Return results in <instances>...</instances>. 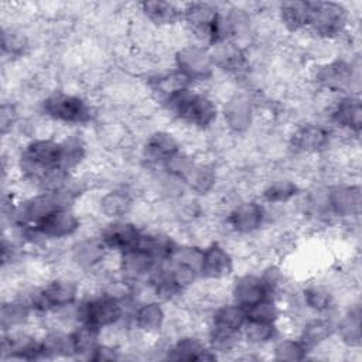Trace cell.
I'll return each instance as SVG.
<instances>
[{"instance_id":"obj_1","label":"cell","mask_w":362,"mask_h":362,"mask_svg":"<svg viewBox=\"0 0 362 362\" xmlns=\"http://www.w3.org/2000/svg\"><path fill=\"white\" fill-rule=\"evenodd\" d=\"M164 106L180 122L205 130L218 119V107L212 98L185 88L173 95Z\"/></svg>"},{"instance_id":"obj_2","label":"cell","mask_w":362,"mask_h":362,"mask_svg":"<svg viewBox=\"0 0 362 362\" xmlns=\"http://www.w3.org/2000/svg\"><path fill=\"white\" fill-rule=\"evenodd\" d=\"M42 115L62 124H86L93 117V109L86 99L64 90H54L41 102Z\"/></svg>"},{"instance_id":"obj_3","label":"cell","mask_w":362,"mask_h":362,"mask_svg":"<svg viewBox=\"0 0 362 362\" xmlns=\"http://www.w3.org/2000/svg\"><path fill=\"white\" fill-rule=\"evenodd\" d=\"M62 163V144L51 137L31 139L21 150L18 165L23 174L33 181Z\"/></svg>"},{"instance_id":"obj_4","label":"cell","mask_w":362,"mask_h":362,"mask_svg":"<svg viewBox=\"0 0 362 362\" xmlns=\"http://www.w3.org/2000/svg\"><path fill=\"white\" fill-rule=\"evenodd\" d=\"M124 317V298L112 293L90 296L78 305L79 324H88L98 329L116 325Z\"/></svg>"},{"instance_id":"obj_5","label":"cell","mask_w":362,"mask_h":362,"mask_svg":"<svg viewBox=\"0 0 362 362\" xmlns=\"http://www.w3.org/2000/svg\"><path fill=\"white\" fill-rule=\"evenodd\" d=\"M174 64L175 69L191 83L211 79L216 68L211 49L202 44H187L178 48Z\"/></svg>"},{"instance_id":"obj_6","label":"cell","mask_w":362,"mask_h":362,"mask_svg":"<svg viewBox=\"0 0 362 362\" xmlns=\"http://www.w3.org/2000/svg\"><path fill=\"white\" fill-rule=\"evenodd\" d=\"M349 10L335 1H313V16L308 30L320 38L331 40L345 31Z\"/></svg>"},{"instance_id":"obj_7","label":"cell","mask_w":362,"mask_h":362,"mask_svg":"<svg viewBox=\"0 0 362 362\" xmlns=\"http://www.w3.org/2000/svg\"><path fill=\"white\" fill-rule=\"evenodd\" d=\"M267 219L264 204L257 201H242L233 205L226 215V225L239 235L257 232Z\"/></svg>"},{"instance_id":"obj_8","label":"cell","mask_w":362,"mask_h":362,"mask_svg":"<svg viewBox=\"0 0 362 362\" xmlns=\"http://www.w3.org/2000/svg\"><path fill=\"white\" fill-rule=\"evenodd\" d=\"M221 10L209 3H188L182 6V20L188 31L195 35L204 45H211L212 30Z\"/></svg>"},{"instance_id":"obj_9","label":"cell","mask_w":362,"mask_h":362,"mask_svg":"<svg viewBox=\"0 0 362 362\" xmlns=\"http://www.w3.org/2000/svg\"><path fill=\"white\" fill-rule=\"evenodd\" d=\"M34 228L47 240L65 239L79 230L81 219L71 206H59L42 218Z\"/></svg>"},{"instance_id":"obj_10","label":"cell","mask_w":362,"mask_h":362,"mask_svg":"<svg viewBox=\"0 0 362 362\" xmlns=\"http://www.w3.org/2000/svg\"><path fill=\"white\" fill-rule=\"evenodd\" d=\"M314 81L317 86L328 92H346L352 88L355 79V72L352 64L344 59H334L327 62L314 74Z\"/></svg>"},{"instance_id":"obj_11","label":"cell","mask_w":362,"mask_h":362,"mask_svg":"<svg viewBox=\"0 0 362 362\" xmlns=\"http://www.w3.org/2000/svg\"><path fill=\"white\" fill-rule=\"evenodd\" d=\"M233 272V257L219 242H212L202 249L199 277L205 280H223Z\"/></svg>"},{"instance_id":"obj_12","label":"cell","mask_w":362,"mask_h":362,"mask_svg":"<svg viewBox=\"0 0 362 362\" xmlns=\"http://www.w3.org/2000/svg\"><path fill=\"white\" fill-rule=\"evenodd\" d=\"M361 187L356 184H338L328 189L325 206L329 214L339 218H354L361 214Z\"/></svg>"},{"instance_id":"obj_13","label":"cell","mask_w":362,"mask_h":362,"mask_svg":"<svg viewBox=\"0 0 362 362\" xmlns=\"http://www.w3.org/2000/svg\"><path fill=\"white\" fill-rule=\"evenodd\" d=\"M331 133L327 127L318 123L300 124L288 139L290 147L300 154H317L328 148Z\"/></svg>"},{"instance_id":"obj_14","label":"cell","mask_w":362,"mask_h":362,"mask_svg":"<svg viewBox=\"0 0 362 362\" xmlns=\"http://www.w3.org/2000/svg\"><path fill=\"white\" fill-rule=\"evenodd\" d=\"M140 235L141 229L136 226V223L123 219H113L100 229L99 238L102 239L107 250L122 253L134 247L139 242Z\"/></svg>"},{"instance_id":"obj_15","label":"cell","mask_w":362,"mask_h":362,"mask_svg":"<svg viewBox=\"0 0 362 362\" xmlns=\"http://www.w3.org/2000/svg\"><path fill=\"white\" fill-rule=\"evenodd\" d=\"M230 297L233 303L242 305L246 310L262 300L272 298L262 276L253 273L240 274L233 280L230 287Z\"/></svg>"},{"instance_id":"obj_16","label":"cell","mask_w":362,"mask_h":362,"mask_svg":"<svg viewBox=\"0 0 362 362\" xmlns=\"http://www.w3.org/2000/svg\"><path fill=\"white\" fill-rule=\"evenodd\" d=\"M1 351L7 358L41 359V344L34 335L20 328L6 331L1 339Z\"/></svg>"},{"instance_id":"obj_17","label":"cell","mask_w":362,"mask_h":362,"mask_svg":"<svg viewBox=\"0 0 362 362\" xmlns=\"http://www.w3.org/2000/svg\"><path fill=\"white\" fill-rule=\"evenodd\" d=\"M160 264L161 262H157L153 256L137 246L119 253V269L130 281H139L144 277H148L150 280Z\"/></svg>"},{"instance_id":"obj_18","label":"cell","mask_w":362,"mask_h":362,"mask_svg":"<svg viewBox=\"0 0 362 362\" xmlns=\"http://www.w3.org/2000/svg\"><path fill=\"white\" fill-rule=\"evenodd\" d=\"M181 151V144L178 139L165 130L153 132L143 147V154L146 160L156 165H163L170 161L175 154Z\"/></svg>"},{"instance_id":"obj_19","label":"cell","mask_w":362,"mask_h":362,"mask_svg":"<svg viewBox=\"0 0 362 362\" xmlns=\"http://www.w3.org/2000/svg\"><path fill=\"white\" fill-rule=\"evenodd\" d=\"M331 120L349 133L359 134L362 127V106L361 99L355 95L341 96L331 107Z\"/></svg>"},{"instance_id":"obj_20","label":"cell","mask_w":362,"mask_h":362,"mask_svg":"<svg viewBox=\"0 0 362 362\" xmlns=\"http://www.w3.org/2000/svg\"><path fill=\"white\" fill-rule=\"evenodd\" d=\"M223 120L229 130L235 133L246 132L253 122V106L247 95L235 93L223 106Z\"/></svg>"},{"instance_id":"obj_21","label":"cell","mask_w":362,"mask_h":362,"mask_svg":"<svg viewBox=\"0 0 362 362\" xmlns=\"http://www.w3.org/2000/svg\"><path fill=\"white\" fill-rule=\"evenodd\" d=\"M107 252L99 235L88 236L74 243L71 247V259L81 269H93L106 259Z\"/></svg>"},{"instance_id":"obj_22","label":"cell","mask_w":362,"mask_h":362,"mask_svg":"<svg viewBox=\"0 0 362 362\" xmlns=\"http://www.w3.org/2000/svg\"><path fill=\"white\" fill-rule=\"evenodd\" d=\"M167 358L174 361H214L216 359V352L201 339L187 335L177 339L168 348Z\"/></svg>"},{"instance_id":"obj_23","label":"cell","mask_w":362,"mask_h":362,"mask_svg":"<svg viewBox=\"0 0 362 362\" xmlns=\"http://www.w3.org/2000/svg\"><path fill=\"white\" fill-rule=\"evenodd\" d=\"M211 49V48H209ZM211 54L215 61V66L229 72V74H240L247 66V59L245 51L239 47V44L230 41H223L212 45Z\"/></svg>"},{"instance_id":"obj_24","label":"cell","mask_w":362,"mask_h":362,"mask_svg":"<svg viewBox=\"0 0 362 362\" xmlns=\"http://www.w3.org/2000/svg\"><path fill=\"white\" fill-rule=\"evenodd\" d=\"M279 17L286 30L298 33L308 30L313 16V1H283L279 4Z\"/></svg>"},{"instance_id":"obj_25","label":"cell","mask_w":362,"mask_h":362,"mask_svg":"<svg viewBox=\"0 0 362 362\" xmlns=\"http://www.w3.org/2000/svg\"><path fill=\"white\" fill-rule=\"evenodd\" d=\"M140 11L157 27H173L182 20V6H178L171 1L148 0L139 4Z\"/></svg>"},{"instance_id":"obj_26","label":"cell","mask_w":362,"mask_h":362,"mask_svg":"<svg viewBox=\"0 0 362 362\" xmlns=\"http://www.w3.org/2000/svg\"><path fill=\"white\" fill-rule=\"evenodd\" d=\"M100 334L102 331L98 328H93L88 324H78L69 332L72 355L75 358L90 361L95 351L100 345V341H99Z\"/></svg>"},{"instance_id":"obj_27","label":"cell","mask_w":362,"mask_h":362,"mask_svg":"<svg viewBox=\"0 0 362 362\" xmlns=\"http://www.w3.org/2000/svg\"><path fill=\"white\" fill-rule=\"evenodd\" d=\"M133 322L143 334L158 332L165 322V311L158 300H151L140 304L133 313Z\"/></svg>"},{"instance_id":"obj_28","label":"cell","mask_w":362,"mask_h":362,"mask_svg":"<svg viewBox=\"0 0 362 362\" xmlns=\"http://www.w3.org/2000/svg\"><path fill=\"white\" fill-rule=\"evenodd\" d=\"M335 332V325L328 318H313L304 324L298 339L308 352L321 346Z\"/></svg>"},{"instance_id":"obj_29","label":"cell","mask_w":362,"mask_h":362,"mask_svg":"<svg viewBox=\"0 0 362 362\" xmlns=\"http://www.w3.org/2000/svg\"><path fill=\"white\" fill-rule=\"evenodd\" d=\"M33 308L25 298H10L3 303L0 320L3 331H11L16 328H21L30 320Z\"/></svg>"},{"instance_id":"obj_30","label":"cell","mask_w":362,"mask_h":362,"mask_svg":"<svg viewBox=\"0 0 362 362\" xmlns=\"http://www.w3.org/2000/svg\"><path fill=\"white\" fill-rule=\"evenodd\" d=\"M99 211L110 219H122L130 214L133 198L123 189H110L99 198Z\"/></svg>"},{"instance_id":"obj_31","label":"cell","mask_w":362,"mask_h":362,"mask_svg":"<svg viewBox=\"0 0 362 362\" xmlns=\"http://www.w3.org/2000/svg\"><path fill=\"white\" fill-rule=\"evenodd\" d=\"M246 308L233 301L216 307L211 317V325L226 328L236 332H242V328L246 324Z\"/></svg>"},{"instance_id":"obj_32","label":"cell","mask_w":362,"mask_h":362,"mask_svg":"<svg viewBox=\"0 0 362 362\" xmlns=\"http://www.w3.org/2000/svg\"><path fill=\"white\" fill-rule=\"evenodd\" d=\"M184 184H187L192 192L205 195L212 191L216 184V170L212 164L195 163L185 177Z\"/></svg>"},{"instance_id":"obj_33","label":"cell","mask_w":362,"mask_h":362,"mask_svg":"<svg viewBox=\"0 0 362 362\" xmlns=\"http://www.w3.org/2000/svg\"><path fill=\"white\" fill-rule=\"evenodd\" d=\"M297 194V182L290 178H276L263 188L262 199L269 205H281L290 202Z\"/></svg>"},{"instance_id":"obj_34","label":"cell","mask_w":362,"mask_h":362,"mask_svg":"<svg viewBox=\"0 0 362 362\" xmlns=\"http://www.w3.org/2000/svg\"><path fill=\"white\" fill-rule=\"evenodd\" d=\"M303 303L314 313H329L335 307V297L332 291L322 284H310L303 291Z\"/></svg>"},{"instance_id":"obj_35","label":"cell","mask_w":362,"mask_h":362,"mask_svg":"<svg viewBox=\"0 0 362 362\" xmlns=\"http://www.w3.org/2000/svg\"><path fill=\"white\" fill-rule=\"evenodd\" d=\"M335 331H338V335L341 337V341L351 346H359L361 345V311L359 305H355L354 308H349L348 314L339 321V324L335 327Z\"/></svg>"},{"instance_id":"obj_36","label":"cell","mask_w":362,"mask_h":362,"mask_svg":"<svg viewBox=\"0 0 362 362\" xmlns=\"http://www.w3.org/2000/svg\"><path fill=\"white\" fill-rule=\"evenodd\" d=\"M41 358H57L72 355L69 334L62 331H49L41 339Z\"/></svg>"},{"instance_id":"obj_37","label":"cell","mask_w":362,"mask_h":362,"mask_svg":"<svg viewBox=\"0 0 362 362\" xmlns=\"http://www.w3.org/2000/svg\"><path fill=\"white\" fill-rule=\"evenodd\" d=\"M240 334L242 338L252 345H264L277 337L279 329L277 324L246 321Z\"/></svg>"},{"instance_id":"obj_38","label":"cell","mask_w":362,"mask_h":362,"mask_svg":"<svg viewBox=\"0 0 362 362\" xmlns=\"http://www.w3.org/2000/svg\"><path fill=\"white\" fill-rule=\"evenodd\" d=\"M240 338H242L240 332L211 325L208 332V346L214 352L233 351L238 346Z\"/></svg>"},{"instance_id":"obj_39","label":"cell","mask_w":362,"mask_h":362,"mask_svg":"<svg viewBox=\"0 0 362 362\" xmlns=\"http://www.w3.org/2000/svg\"><path fill=\"white\" fill-rule=\"evenodd\" d=\"M247 321L277 324L281 315V310L274 301V298H266L246 310Z\"/></svg>"},{"instance_id":"obj_40","label":"cell","mask_w":362,"mask_h":362,"mask_svg":"<svg viewBox=\"0 0 362 362\" xmlns=\"http://www.w3.org/2000/svg\"><path fill=\"white\" fill-rule=\"evenodd\" d=\"M307 348L301 344L298 338L280 339L273 348V359L276 361H303L307 358Z\"/></svg>"},{"instance_id":"obj_41","label":"cell","mask_w":362,"mask_h":362,"mask_svg":"<svg viewBox=\"0 0 362 362\" xmlns=\"http://www.w3.org/2000/svg\"><path fill=\"white\" fill-rule=\"evenodd\" d=\"M62 144V163L61 165L66 170L76 167L85 157V144L76 136H69L61 141Z\"/></svg>"},{"instance_id":"obj_42","label":"cell","mask_w":362,"mask_h":362,"mask_svg":"<svg viewBox=\"0 0 362 362\" xmlns=\"http://www.w3.org/2000/svg\"><path fill=\"white\" fill-rule=\"evenodd\" d=\"M28 47V41L27 37L24 35V33H21L17 28H3V34H1V48L3 52L16 58V57H21L25 51V48Z\"/></svg>"},{"instance_id":"obj_43","label":"cell","mask_w":362,"mask_h":362,"mask_svg":"<svg viewBox=\"0 0 362 362\" xmlns=\"http://www.w3.org/2000/svg\"><path fill=\"white\" fill-rule=\"evenodd\" d=\"M17 117H18V113H17L16 106L11 102L10 103L4 102L1 105V113H0V124H1L3 134H6L7 132L11 130V127L17 122Z\"/></svg>"},{"instance_id":"obj_44","label":"cell","mask_w":362,"mask_h":362,"mask_svg":"<svg viewBox=\"0 0 362 362\" xmlns=\"http://www.w3.org/2000/svg\"><path fill=\"white\" fill-rule=\"evenodd\" d=\"M115 359H119L117 348L110 345V344H102L100 342V345L95 351L90 361H115Z\"/></svg>"}]
</instances>
